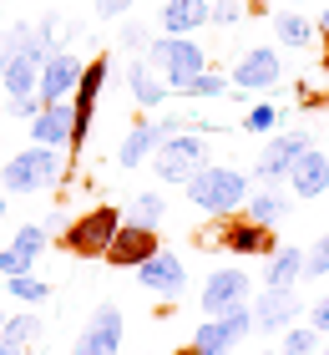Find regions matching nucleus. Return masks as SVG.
Masks as SVG:
<instances>
[{"label":"nucleus","instance_id":"nucleus-22","mask_svg":"<svg viewBox=\"0 0 329 355\" xmlns=\"http://www.w3.org/2000/svg\"><path fill=\"white\" fill-rule=\"evenodd\" d=\"M299 279H304V249L278 244L263 264V289H299Z\"/></svg>","mask_w":329,"mask_h":355},{"label":"nucleus","instance_id":"nucleus-13","mask_svg":"<svg viewBox=\"0 0 329 355\" xmlns=\"http://www.w3.org/2000/svg\"><path fill=\"white\" fill-rule=\"evenodd\" d=\"M137 284L147 289V295H157V300H177L188 289V264L177 259V254L157 249L147 264H137Z\"/></svg>","mask_w":329,"mask_h":355},{"label":"nucleus","instance_id":"nucleus-40","mask_svg":"<svg viewBox=\"0 0 329 355\" xmlns=\"http://www.w3.org/2000/svg\"><path fill=\"white\" fill-rule=\"evenodd\" d=\"M0 355H26L21 345H10V340H0Z\"/></svg>","mask_w":329,"mask_h":355},{"label":"nucleus","instance_id":"nucleus-4","mask_svg":"<svg viewBox=\"0 0 329 355\" xmlns=\"http://www.w3.org/2000/svg\"><path fill=\"white\" fill-rule=\"evenodd\" d=\"M254 274L249 269H238V264H223V269H213L208 279H203V295H197V310H203V320H223V315H233L243 310V304H254Z\"/></svg>","mask_w":329,"mask_h":355},{"label":"nucleus","instance_id":"nucleus-16","mask_svg":"<svg viewBox=\"0 0 329 355\" xmlns=\"http://www.w3.org/2000/svg\"><path fill=\"white\" fill-rule=\"evenodd\" d=\"M30 142L36 148H71L76 142V107L71 102H46L36 117H30Z\"/></svg>","mask_w":329,"mask_h":355},{"label":"nucleus","instance_id":"nucleus-34","mask_svg":"<svg viewBox=\"0 0 329 355\" xmlns=\"http://www.w3.org/2000/svg\"><path fill=\"white\" fill-rule=\"evenodd\" d=\"M243 0H213V26H223V31H233L238 21H243Z\"/></svg>","mask_w":329,"mask_h":355},{"label":"nucleus","instance_id":"nucleus-17","mask_svg":"<svg viewBox=\"0 0 329 355\" xmlns=\"http://www.w3.org/2000/svg\"><path fill=\"white\" fill-rule=\"evenodd\" d=\"M203 26H213V0H162L157 36H197Z\"/></svg>","mask_w":329,"mask_h":355},{"label":"nucleus","instance_id":"nucleus-24","mask_svg":"<svg viewBox=\"0 0 329 355\" xmlns=\"http://www.w3.org/2000/svg\"><path fill=\"white\" fill-rule=\"evenodd\" d=\"M162 127L157 122H137V127H127V137H122V148H117V163L122 168H142L147 157H152L157 148H162Z\"/></svg>","mask_w":329,"mask_h":355},{"label":"nucleus","instance_id":"nucleus-18","mask_svg":"<svg viewBox=\"0 0 329 355\" xmlns=\"http://www.w3.org/2000/svg\"><path fill=\"white\" fill-rule=\"evenodd\" d=\"M157 249H162V244H157V229H137V223H122L117 239H112V249H107V264H112V269H137V264L152 259Z\"/></svg>","mask_w":329,"mask_h":355},{"label":"nucleus","instance_id":"nucleus-26","mask_svg":"<svg viewBox=\"0 0 329 355\" xmlns=\"http://www.w3.org/2000/svg\"><path fill=\"white\" fill-rule=\"evenodd\" d=\"M0 340H10V345H21L26 355L36 350L41 340H46V325H41V315H6V330H0Z\"/></svg>","mask_w":329,"mask_h":355},{"label":"nucleus","instance_id":"nucleus-43","mask_svg":"<svg viewBox=\"0 0 329 355\" xmlns=\"http://www.w3.org/2000/svg\"><path fill=\"white\" fill-rule=\"evenodd\" d=\"M0 214H6V198H0Z\"/></svg>","mask_w":329,"mask_h":355},{"label":"nucleus","instance_id":"nucleus-36","mask_svg":"<svg viewBox=\"0 0 329 355\" xmlns=\"http://www.w3.org/2000/svg\"><path fill=\"white\" fill-rule=\"evenodd\" d=\"M309 325H314L319 335H329V295H319L314 304H309Z\"/></svg>","mask_w":329,"mask_h":355},{"label":"nucleus","instance_id":"nucleus-6","mask_svg":"<svg viewBox=\"0 0 329 355\" xmlns=\"http://www.w3.org/2000/svg\"><path fill=\"white\" fill-rule=\"evenodd\" d=\"M208 168V132H172L152 153V173L162 183H188L193 173Z\"/></svg>","mask_w":329,"mask_h":355},{"label":"nucleus","instance_id":"nucleus-7","mask_svg":"<svg viewBox=\"0 0 329 355\" xmlns=\"http://www.w3.org/2000/svg\"><path fill=\"white\" fill-rule=\"evenodd\" d=\"M309 148H314V137H309L304 127H289V132L263 137V153L254 157V178H258V183H269V188H278L289 178V168L299 163Z\"/></svg>","mask_w":329,"mask_h":355},{"label":"nucleus","instance_id":"nucleus-39","mask_svg":"<svg viewBox=\"0 0 329 355\" xmlns=\"http://www.w3.org/2000/svg\"><path fill=\"white\" fill-rule=\"evenodd\" d=\"M314 31H319V36H324V41H329V6H324V10H319V15H314Z\"/></svg>","mask_w":329,"mask_h":355},{"label":"nucleus","instance_id":"nucleus-29","mask_svg":"<svg viewBox=\"0 0 329 355\" xmlns=\"http://www.w3.org/2000/svg\"><path fill=\"white\" fill-rule=\"evenodd\" d=\"M193 350L197 355H228L233 350V335L223 330V320H203V325L193 330Z\"/></svg>","mask_w":329,"mask_h":355},{"label":"nucleus","instance_id":"nucleus-19","mask_svg":"<svg viewBox=\"0 0 329 355\" xmlns=\"http://www.w3.org/2000/svg\"><path fill=\"white\" fill-rule=\"evenodd\" d=\"M284 183H289L294 198H304V203L324 198V193H329V153H324V148H309V153L299 157V163L289 168Z\"/></svg>","mask_w":329,"mask_h":355},{"label":"nucleus","instance_id":"nucleus-27","mask_svg":"<svg viewBox=\"0 0 329 355\" xmlns=\"http://www.w3.org/2000/svg\"><path fill=\"white\" fill-rule=\"evenodd\" d=\"M228 92H233V82H228L223 71H213V67H208L203 76H193V82L177 92V96H193V102H223Z\"/></svg>","mask_w":329,"mask_h":355},{"label":"nucleus","instance_id":"nucleus-9","mask_svg":"<svg viewBox=\"0 0 329 355\" xmlns=\"http://www.w3.org/2000/svg\"><path fill=\"white\" fill-rule=\"evenodd\" d=\"M278 76H284V56L274 46H249V51H238L228 82H233V92H269L278 87Z\"/></svg>","mask_w":329,"mask_h":355},{"label":"nucleus","instance_id":"nucleus-31","mask_svg":"<svg viewBox=\"0 0 329 355\" xmlns=\"http://www.w3.org/2000/svg\"><path fill=\"white\" fill-rule=\"evenodd\" d=\"M6 295L21 300V304H41V300H51V289H46V279H36V274H15V279H6Z\"/></svg>","mask_w":329,"mask_h":355},{"label":"nucleus","instance_id":"nucleus-5","mask_svg":"<svg viewBox=\"0 0 329 355\" xmlns=\"http://www.w3.org/2000/svg\"><path fill=\"white\" fill-rule=\"evenodd\" d=\"M117 229H122V208L102 203V208H91V214L71 218V229L61 234V244H66V254H76V259H107Z\"/></svg>","mask_w":329,"mask_h":355},{"label":"nucleus","instance_id":"nucleus-28","mask_svg":"<svg viewBox=\"0 0 329 355\" xmlns=\"http://www.w3.org/2000/svg\"><path fill=\"white\" fill-rule=\"evenodd\" d=\"M278 350H284V355H319L324 350V335L299 320V325H289L284 335H278Z\"/></svg>","mask_w":329,"mask_h":355},{"label":"nucleus","instance_id":"nucleus-42","mask_svg":"<svg viewBox=\"0 0 329 355\" xmlns=\"http://www.w3.org/2000/svg\"><path fill=\"white\" fill-rule=\"evenodd\" d=\"M284 6H304V0H284Z\"/></svg>","mask_w":329,"mask_h":355},{"label":"nucleus","instance_id":"nucleus-1","mask_svg":"<svg viewBox=\"0 0 329 355\" xmlns=\"http://www.w3.org/2000/svg\"><path fill=\"white\" fill-rule=\"evenodd\" d=\"M188 203L197 208V214H208V218H233L243 214V203H249V173L243 168H228V163H208L203 173H193L188 183Z\"/></svg>","mask_w":329,"mask_h":355},{"label":"nucleus","instance_id":"nucleus-3","mask_svg":"<svg viewBox=\"0 0 329 355\" xmlns=\"http://www.w3.org/2000/svg\"><path fill=\"white\" fill-rule=\"evenodd\" d=\"M61 178H66V168H61V153H56V148H36V142H30L26 153L6 157V168H0V188H6V193H15V198H30V193L56 188Z\"/></svg>","mask_w":329,"mask_h":355},{"label":"nucleus","instance_id":"nucleus-35","mask_svg":"<svg viewBox=\"0 0 329 355\" xmlns=\"http://www.w3.org/2000/svg\"><path fill=\"white\" fill-rule=\"evenodd\" d=\"M122 46H127V51H137V56H147V46H152V36H147L142 26H127V31H122Z\"/></svg>","mask_w":329,"mask_h":355},{"label":"nucleus","instance_id":"nucleus-11","mask_svg":"<svg viewBox=\"0 0 329 355\" xmlns=\"http://www.w3.org/2000/svg\"><path fill=\"white\" fill-rule=\"evenodd\" d=\"M218 244L233 254V259H269V254L278 249L274 244V229H263V223L254 218H218Z\"/></svg>","mask_w":329,"mask_h":355},{"label":"nucleus","instance_id":"nucleus-21","mask_svg":"<svg viewBox=\"0 0 329 355\" xmlns=\"http://www.w3.org/2000/svg\"><path fill=\"white\" fill-rule=\"evenodd\" d=\"M127 87H132V102H137L142 112H162L168 107V82L147 67V56L127 61Z\"/></svg>","mask_w":329,"mask_h":355},{"label":"nucleus","instance_id":"nucleus-20","mask_svg":"<svg viewBox=\"0 0 329 355\" xmlns=\"http://www.w3.org/2000/svg\"><path fill=\"white\" fill-rule=\"evenodd\" d=\"M289 203H294V193L278 183V188H269V183H258L254 193H249V203H243V218H254V223H263V229H278V223L289 218Z\"/></svg>","mask_w":329,"mask_h":355},{"label":"nucleus","instance_id":"nucleus-32","mask_svg":"<svg viewBox=\"0 0 329 355\" xmlns=\"http://www.w3.org/2000/svg\"><path fill=\"white\" fill-rule=\"evenodd\" d=\"M324 274H329V234H319L304 249V279H324Z\"/></svg>","mask_w":329,"mask_h":355},{"label":"nucleus","instance_id":"nucleus-46","mask_svg":"<svg viewBox=\"0 0 329 355\" xmlns=\"http://www.w3.org/2000/svg\"><path fill=\"white\" fill-rule=\"evenodd\" d=\"M319 355H329V345H324V350H319Z\"/></svg>","mask_w":329,"mask_h":355},{"label":"nucleus","instance_id":"nucleus-37","mask_svg":"<svg viewBox=\"0 0 329 355\" xmlns=\"http://www.w3.org/2000/svg\"><path fill=\"white\" fill-rule=\"evenodd\" d=\"M41 107H46V102H41V96H10V112H15V117H26V122H30V117H36V112H41Z\"/></svg>","mask_w":329,"mask_h":355},{"label":"nucleus","instance_id":"nucleus-45","mask_svg":"<svg viewBox=\"0 0 329 355\" xmlns=\"http://www.w3.org/2000/svg\"><path fill=\"white\" fill-rule=\"evenodd\" d=\"M324 67H329V51H324Z\"/></svg>","mask_w":329,"mask_h":355},{"label":"nucleus","instance_id":"nucleus-2","mask_svg":"<svg viewBox=\"0 0 329 355\" xmlns=\"http://www.w3.org/2000/svg\"><path fill=\"white\" fill-rule=\"evenodd\" d=\"M147 67L168 82V92H183L193 76L208 71V51H203L197 36H152V46H147Z\"/></svg>","mask_w":329,"mask_h":355},{"label":"nucleus","instance_id":"nucleus-12","mask_svg":"<svg viewBox=\"0 0 329 355\" xmlns=\"http://www.w3.org/2000/svg\"><path fill=\"white\" fill-rule=\"evenodd\" d=\"M304 315H309V304L299 300V289H263V295H254V320H258V330L284 335L289 325H299Z\"/></svg>","mask_w":329,"mask_h":355},{"label":"nucleus","instance_id":"nucleus-15","mask_svg":"<svg viewBox=\"0 0 329 355\" xmlns=\"http://www.w3.org/2000/svg\"><path fill=\"white\" fill-rule=\"evenodd\" d=\"M46 244H51L46 223H21V229H15V239L0 249V274H6V279H15V274H30V269H36V259L46 254Z\"/></svg>","mask_w":329,"mask_h":355},{"label":"nucleus","instance_id":"nucleus-47","mask_svg":"<svg viewBox=\"0 0 329 355\" xmlns=\"http://www.w3.org/2000/svg\"><path fill=\"white\" fill-rule=\"evenodd\" d=\"M324 153H329V148H324Z\"/></svg>","mask_w":329,"mask_h":355},{"label":"nucleus","instance_id":"nucleus-10","mask_svg":"<svg viewBox=\"0 0 329 355\" xmlns=\"http://www.w3.org/2000/svg\"><path fill=\"white\" fill-rule=\"evenodd\" d=\"M122 340H127V325H122V310L117 304H96L87 330L76 335L71 355H122Z\"/></svg>","mask_w":329,"mask_h":355},{"label":"nucleus","instance_id":"nucleus-8","mask_svg":"<svg viewBox=\"0 0 329 355\" xmlns=\"http://www.w3.org/2000/svg\"><path fill=\"white\" fill-rule=\"evenodd\" d=\"M107 76H112V61L107 56H91L87 71H81V82H76V92H71V107H76V142H71V153H81V148H87V137H91V117H96V102H102Z\"/></svg>","mask_w":329,"mask_h":355},{"label":"nucleus","instance_id":"nucleus-25","mask_svg":"<svg viewBox=\"0 0 329 355\" xmlns=\"http://www.w3.org/2000/svg\"><path fill=\"white\" fill-rule=\"evenodd\" d=\"M122 223H137V229H162V223H168V198H162V193H137V198L127 203Z\"/></svg>","mask_w":329,"mask_h":355},{"label":"nucleus","instance_id":"nucleus-41","mask_svg":"<svg viewBox=\"0 0 329 355\" xmlns=\"http://www.w3.org/2000/svg\"><path fill=\"white\" fill-rule=\"evenodd\" d=\"M172 355H197V350H193V345H183V350H172Z\"/></svg>","mask_w":329,"mask_h":355},{"label":"nucleus","instance_id":"nucleus-44","mask_svg":"<svg viewBox=\"0 0 329 355\" xmlns=\"http://www.w3.org/2000/svg\"><path fill=\"white\" fill-rule=\"evenodd\" d=\"M269 355H284V350H269Z\"/></svg>","mask_w":329,"mask_h":355},{"label":"nucleus","instance_id":"nucleus-30","mask_svg":"<svg viewBox=\"0 0 329 355\" xmlns=\"http://www.w3.org/2000/svg\"><path fill=\"white\" fill-rule=\"evenodd\" d=\"M278 122H284V107H274V102H254V107H249V117H243V132H249V137H274V132H278Z\"/></svg>","mask_w":329,"mask_h":355},{"label":"nucleus","instance_id":"nucleus-38","mask_svg":"<svg viewBox=\"0 0 329 355\" xmlns=\"http://www.w3.org/2000/svg\"><path fill=\"white\" fill-rule=\"evenodd\" d=\"M132 10V0H96V15H107V21H122Z\"/></svg>","mask_w":329,"mask_h":355},{"label":"nucleus","instance_id":"nucleus-14","mask_svg":"<svg viewBox=\"0 0 329 355\" xmlns=\"http://www.w3.org/2000/svg\"><path fill=\"white\" fill-rule=\"evenodd\" d=\"M81 71H87V61H81L76 51H61V46H56V51L46 56V67H41V87H36V96H41V102H71Z\"/></svg>","mask_w":329,"mask_h":355},{"label":"nucleus","instance_id":"nucleus-33","mask_svg":"<svg viewBox=\"0 0 329 355\" xmlns=\"http://www.w3.org/2000/svg\"><path fill=\"white\" fill-rule=\"evenodd\" d=\"M223 330L233 335V345H243L249 335L258 330V320H254V304H243V310H233V315H223Z\"/></svg>","mask_w":329,"mask_h":355},{"label":"nucleus","instance_id":"nucleus-23","mask_svg":"<svg viewBox=\"0 0 329 355\" xmlns=\"http://www.w3.org/2000/svg\"><path fill=\"white\" fill-rule=\"evenodd\" d=\"M269 26H274V41H278V46H289V51H309V46L319 41L314 21H309V15H299L294 6L274 10V15H269Z\"/></svg>","mask_w":329,"mask_h":355}]
</instances>
